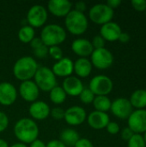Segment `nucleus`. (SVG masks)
I'll use <instances>...</instances> for the list:
<instances>
[{
	"label": "nucleus",
	"instance_id": "obj_1",
	"mask_svg": "<svg viewBox=\"0 0 146 147\" xmlns=\"http://www.w3.org/2000/svg\"><path fill=\"white\" fill-rule=\"evenodd\" d=\"M14 134L21 143L31 144L38 138L39 127L34 120L22 118L15 124Z\"/></svg>",
	"mask_w": 146,
	"mask_h": 147
},
{
	"label": "nucleus",
	"instance_id": "obj_2",
	"mask_svg": "<svg viewBox=\"0 0 146 147\" xmlns=\"http://www.w3.org/2000/svg\"><path fill=\"white\" fill-rule=\"evenodd\" d=\"M39 66L35 59L30 56H24L16 60L13 66V74L20 81H28L34 77Z\"/></svg>",
	"mask_w": 146,
	"mask_h": 147
},
{
	"label": "nucleus",
	"instance_id": "obj_3",
	"mask_svg": "<svg viewBox=\"0 0 146 147\" xmlns=\"http://www.w3.org/2000/svg\"><path fill=\"white\" fill-rule=\"evenodd\" d=\"M40 38L46 46L50 47L63 43L66 39V33L60 25L48 24L42 28Z\"/></svg>",
	"mask_w": 146,
	"mask_h": 147
},
{
	"label": "nucleus",
	"instance_id": "obj_4",
	"mask_svg": "<svg viewBox=\"0 0 146 147\" xmlns=\"http://www.w3.org/2000/svg\"><path fill=\"white\" fill-rule=\"evenodd\" d=\"M65 24L71 34L74 35H80L87 30L89 22L83 13L73 9L65 16Z\"/></svg>",
	"mask_w": 146,
	"mask_h": 147
},
{
	"label": "nucleus",
	"instance_id": "obj_5",
	"mask_svg": "<svg viewBox=\"0 0 146 147\" xmlns=\"http://www.w3.org/2000/svg\"><path fill=\"white\" fill-rule=\"evenodd\" d=\"M34 83L39 90L44 92H50L55 86H57L56 76L52 69L47 66H40L38 68L34 75Z\"/></svg>",
	"mask_w": 146,
	"mask_h": 147
},
{
	"label": "nucleus",
	"instance_id": "obj_6",
	"mask_svg": "<svg viewBox=\"0 0 146 147\" xmlns=\"http://www.w3.org/2000/svg\"><path fill=\"white\" fill-rule=\"evenodd\" d=\"M89 16L93 22L103 25L112 21L114 17V9L106 3H97L90 8Z\"/></svg>",
	"mask_w": 146,
	"mask_h": 147
},
{
	"label": "nucleus",
	"instance_id": "obj_7",
	"mask_svg": "<svg viewBox=\"0 0 146 147\" xmlns=\"http://www.w3.org/2000/svg\"><path fill=\"white\" fill-rule=\"evenodd\" d=\"M113 87V81L105 75H97L94 77L90 80L89 85V89L95 96H107L112 91Z\"/></svg>",
	"mask_w": 146,
	"mask_h": 147
},
{
	"label": "nucleus",
	"instance_id": "obj_8",
	"mask_svg": "<svg viewBox=\"0 0 146 147\" xmlns=\"http://www.w3.org/2000/svg\"><path fill=\"white\" fill-rule=\"evenodd\" d=\"M47 20V10L43 5H33L28 11L27 22L32 28H40L43 26Z\"/></svg>",
	"mask_w": 146,
	"mask_h": 147
},
{
	"label": "nucleus",
	"instance_id": "obj_9",
	"mask_svg": "<svg viewBox=\"0 0 146 147\" xmlns=\"http://www.w3.org/2000/svg\"><path fill=\"white\" fill-rule=\"evenodd\" d=\"M91 56V64L100 70L109 68L114 62V56L112 53L107 48L94 49Z\"/></svg>",
	"mask_w": 146,
	"mask_h": 147
},
{
	"label": "nucleus",
	"instance_id": "obj_10",
	"mask_svg": "<svg viewBox=\"0 0 146 147\" xmlns=\"http://www.w3.org/2000/svg\"><path fill=\"white\" fill-rule=\"evenodd\" d=\"M128 127L134 134H143L146 132V110L137 109L132 113L128 118Z\"/></svg>",
	"mask_w": 146,
	"mask_h": 147
},
{
	"label": "nucleus",
	"instance_id": "obj_11",
	"mask_svg": "<svg viewBox=\"0 0 146 147\" xmlns=\"http://www.w3.org/2000/svg\"><path fill=\"white\" fill-rule=\"evenodd\" d=\"M133 107L132 106L130 101L126 98H118L112 102L110 110L112 111L113 115L116 117L125 120L128 119L129 116L133 112Z\"/></svg>",
	"mask_w": 146,
	"mask_h": 147
},
{
	"label": "nucleus",
	"instance_id": "obj_12",
	"mask_svg": "<svg viewBox=\"0 0 146 147\" xmlns=\"http://www.w3.org/2000/svg\"><path fill=\"white\" fill-rule=\"evenodd\" d=\"M64 119L71 126H79L87 119V115L83 108L72 106L65 110Z\"/></svg>",
	"mask_w": 146,
	"mask_h": 147
},
{
	"label": "nucleus",
	"instance_id": "obj_13",
	"mask_svg": "<svg viewBox=\"0 0 146 147\" xmlns=\"http://www.w3.org/2000/svg\"><path fill=\"white\" fill-rule=\"evenodd\" d=\"M19 93L21 96L29 102H34L37 100L40 95V90L34 81H23L19 86Z\"/></svg>",
	"mask_w": 146,
	"mask_h": 147
},
{
	"label": "nucleus",
	"instance_id": "obj_14",
	"mask_svg": "<svg viewBox=\"0 0 146 147\" xmlns=\"http://www.w3.org/2000/svg\"><path fill=\"white\" fill-rule=\"evenodd\" d=\"M17 98V91L15 86L9 82L0 84V104L3 106L12 105Z\"/></svg>",
	"mask_w": 146,
	"mask_h": 147
},
{
	"label": "nucleus",
	"instance_id": "obj_15",
	"mask_svg": "<svg viewBox=\"0 0 146 147\" xmlns=\"http://www.w3.org/2000/svg\"><path fill=\"white\" fill-rule=\"evenodd\" d=\"M72 3L68 0H50L47 3L49 12L58 17L66 16L71 10Z\"/></svg>",
	"mask_w": 146,
	"mask_h": 147
},
{
	"label": "nucleus",
	"instance_id": "obj_16",
	"mask_svg": "<svg viewBox=\"0 0 146 147\" xmlns=\"http://www.w3.org/2000/svg\"><path fill=\"white\" fill-rule=\"evenodd\" d=\"M50 111L51 109L49 105L43 101H35L32 102L28 109L30 116L38 121L46 119L50 115Z\"/></svg>",
	"mask_w": 146,
	"mask_h": 147
},
{
	"label": "nucleus",
	"instance_id": "obj_17",
	"mask_svg": "<svg viewBox=\"0 0 146 147\" xmlns=\"http://www.w3.org/2000/svg\"><path fill=\"white\" fill-rule=\"evenodd\" d=\"M71 49L74 53L80 58H87L90 56L94 51L91 41L84 38H78L72 41Z\"/></svg>",
	"mask_w": 146,
	"mask_h": 147
},
{
	"label": "nucleus",
	"instance_id": "obj_18",
	"mask_svg": "<svg viewBox=\"0 0 146 147\" xmlns=\"http://www.w3.org/2000/svg\"><path fill=\"white\" fill-rule=\"evenodd\" d=\"M73 61L67 57H63L61 59L58 60L52 68V72L55 76L67 78L70 77L73 72Z\"/></svg>",
	"mask_w": 146,
	"mask_h": 147
},
{
	"label": "nucleus",
	"instance_id": "obj_19",
	"mask_svg": "<svg viewBox=\"0 0 146 147\" xmlns=\"http://www.w3.org/2000/svg\"><path fill=\"white\" fill-rule=\"evenodd\" d=\"M121 33L122 31L120 25L114 22H109L102 25L100 29V35L108 41L118 40Z\"/></svg>",
	"mask_w": 146,
	"mask_h": 147
},
{
	"label": "nucleus",
	"instance_id": "obj_20",
	"mask_svg": "<svg viewBox=\"0 0 146 147\" xmlns=\"http://www.w3.org/2000/svg\"><path fill=\"white\" fill-rule=\"evenodd\" d=\"M62 88L66 95L71 96H79L83 90V84L78 78L75 76H70L65 78Z\"/></svg>",
	"mask_w": 146,
	"mask_h": 147
},
{
	"label": "nucleus",
	"instance_id": "obj_21",
	"mask_svg": "<svg viewBox=\"0 0 146 147\" xmlns=\"http://www.w3.org/2000/svg\"><path fill=\"white\" fill-rule=\"evenodd\" d=\"M87 121L89 127L94 129H102L109 123V116L107 113L93 111L87 116Z\"/></svg>",
	"mask_w": 146,
	"mask_h": 147
},
{
	"label": "nucleus",
	"instance_id": "obj_22",
	"mask_svg": "<svg viewBox=\"0 0 146 147\" xmlns=\"http://www.w3.org/2000/svg\"><path fill=\"white\" fill-rule=\"evenodd\" d=\"M92 71V64L87 58H79L74 62L73 71L80 78H87Z\"/></svg>",
	"mask_w": 146,
	"mask_h": 147
},
{
	"label": "nucleus",
	"instance_id": "obj_23",
	"mask_svg": "<svg viewBox=\"0 0 146 147\" xmlns=\"http://www.w3.org/2000/svg\"><path fill=\"white\" fill-rule=\"evenodd\" d=\"M80 140L79 134L72 128H65L60 133V141L67 147H74Z\"/></svg>",
	"mask_w": 146,
	"mask_h": 147
},
{
	"label": "nucleus",
	"instance_id": "obj_24",
	"mask_svg": "<svg viewBox=\"0 0 146 147\" xmlns=\"http://www.w3.org/2000/svg\"><path fill=\"white\" fill-rule=\"evenodd\" d=\"M30 46L33 49L35 57L39 59H44L48 55L49 47L43 43L40 37H34L30 42Z\"/></svg>",
	"mask_w": 146,
	"mask_h": 147
},
{
	"label": "nucleus",
	"instance_id": "obj_25",
	"mask_svg": "<svg viewBox=\"0 0 146 147\" xmlns=\"http://www.w3.org/2000/svg\"><path fill=\"white\" fill-rule=\"evenodd\" d=\"M129 101L133 107L138 109H143V108L146 107V90H135L132 94Z\"/></svg>",
	"mask_w": 146,
	"mask_h": 147
},
{
	"label": "nucleus",
	"instance_id": "obj_26",
	"mask_svg": "<svg viewBox=\"0 0 146 147\" xmlns=\"http://www.w3.org/2000/svg\"><path fill=\"white\" fill-rule=\"evenodd\" d=\"M92 103L96 111L107 113L110 110L112 102L107 96H96Z\"/></svg>",
	"mask_w": 146,
	"mask_h": 147
},
{
	"label": "nucleus",
	"instance_id": "obj_27",
	"mask_svg": "<svg viewBox=\"0 0 146 147\" xmlns=\"http://www.w3.org/2000/svg\"><path fill=\"white\" fill-rule=\"evenodd\" d=\"M34 38V28L29 25L22 26L18 31V39L22 43H30Z\"/></svg>",
	"mask_w": 146,
	"mask_h": 147
},
{
	"label": "nucleus",
	"instance_id": "obj_28",
	"mask_svg": "<svg viewBox=\"0 0 146 147\" xmlns=\"http://www.w3.org/2000/svg\"><path fill=\"white\" fill-rule=\"evenodd\" d=\"M50 100L52 102H53L54 104L59 105L61 103H63L65 99H66V93L65 92V90H63L62 87L60 86H55L50 92Z\"/></svg>",
	"mask_w": 146,
	"mask_h": 147
},
{
	"label": "nucleus",
	"instance_id": "obj_29",
	"mask_svg": "<svg viewBox=\"0 0 146 147\" xmlns=\"http://www.w3.org/2000/svg\"><path fill=\"white\" fill-rule=\"evenodd\" d=\"M79 97H80V101L83 103L89 104V103L93 102L96 96L89 88H83V90H82V92L79 95Z\"/></svg>",
	"mask_w": 146,
	"mask_h": 147
},
{
	"label": "nucleus",
	"instance_id": "obj_30",
	"mask_svg": "<svg viewBox=\"0 0 146 147\" xmlns=\"http://www.w3.org/2000/svg\"><path fill=\"white\" fill-rule=\"evenodd\" d=\"M128 147H146L144 137L141 134H134V135L128 140Z\"/></svg>",
	"mask_w": 146,
	"mask_h": 147
},
{
	"label": "nucleus",
	"instance_id": "obj_31",
	"mask_svg": "<svg viewBox=\"0 0 146 147\" xmlns=\"http://www.w3.org/2000/svg\"><path fill=\"white\" fill-rule=\"evenodd\" d=\"M48 54L56 60H59L63 58V51L59 46L50 47L48 49Z\"/></svg>",
	"mask_w": 146,
	"mask_h": 147
},
{
	"label": "nucleus",
	"instance_id": "obj_32",
	"mask_svg": "<svg viewBox=\"0 0 146 147\" xmlns=\"http://www.w3.org/2000/svg\"><path fill=\"white\" fill-rule=\"evenodd\" d=\"M65 110L63 109L62 108L56 107V108H53L52 109H51L50 115H52V117L54 120H62L65 118Z\"/></svg>",
	"mask_w": 146,
	"mask_h": 147
},
{
	"label": "nucleus",
	"instance_id": "obj_33",
	"mask_svg": "<svg viewBox=\"0 0 146 147\" xmlns=\"http://www.w3.org/2000/svg\"><path fill=\"white\" fill-rule=\"evenodd\" d=\"M91 44H92L94 49L103 48L105 47V40L101 35H96L93 38V40L91 41Z\"/></svg>",
	"mask_w": 146,
	"mask_h": 147
},
{
	"label": "nucleus",
	"instance_id": "obj_34",
	"mask_svg": "<svg viewBox=\"0 0 146 147\" xmlns=\"http://www.w3.org/2000/svg\"><path fill=\"white\" fill-rule=\"evenodd\" d=\"M9 125V118L7 115L0 111V133L6 130Z\"/></svg>",
	"mask_w": 146,
	"mask_h": 147
},
{
	"label": "nucleus",
	"instance_id": "obj_35",
	"mask_svg": "<svg viewBox=\"0 0 146 147\" xmlns=\"http://www.w3.org/2000/svg\"><path fill=\"white\" fill-rule=\"evenodd\" d=\"M132 5L138 11L146 10V0H133Z\"/></svg>",
	"mask_w": 146,
	"mask_h": 147
},
{
	"label": "nucleus",
	"instance_id": "obj_36",
	"mask_svg": "<svg viewBox=\"0 0 146 147\" xmlns=\"http://www.w3.org/2000/svg\"><path fill=\"white\" fill-rule=\"evenodd\" d=\"M107 131L108 134H117L120 132V126L118 125V123L114 122V121H109V123L108 124V126L106 127Z\"/></svg>",
	"mask_w": 146,
	"mask_h": 147
},
{
	"label": "nucleus",
	"instance_id": "obj_37",
	"mask_svg": "<svg viewBox=\"0 0 146 147\" xmlns=\"http://www.w3.org/2000/svg\"><path fill=\"white\" fill-rule=\"evenodd\" d=\"M134 135V133L133 132V130L129 127H126L122 130L121 132V137L124 140L128 141Z\"/></svg>",
	"mask_w": 146,
	"mask_h": 147
},
{
	"label": "nucleus",
	"instance_id": "obj_38",
	"mask_svg": "<svg viewBox=\"0 0 146 147\" xmlns=\"http://www.w3.org/2000/svg\"><path fill=\"white\" fill-rule=\"evenodd\" d=\"M74 147H94L92 142L88 139H80Z\"/></svg>",
	"mask_w": 146,
	"mask_h": 147
},
{
	"label": "nucleus",
	"instance_id": "obj_39",
	"mask_svg": "<svg viewBox=\"0 0 146 147\" xmlns=\"http://www.w3.org/2000/svg\"><path fill=\"white\" fill-rule=\"evenodd\" d=\"M46 147H67L66 146H65L60 140H53L49 141L46 144Z\"/></svg>",
	"mask_w": 146,
	"mask_h": 147
},
{
	"label": "nucleus",
	"instance_id": "obj_40",
	"mask_svg": "<svg viewBox=\"0 0 146 147\" xmlns=\"http://www.w3.org/2000/svg\"><path fill=\"white\" fill-rule=\"evenodd\" d=\"M85 9H86V3L84 2L79 1V2H77L75 3V10L83 13V11Z\"/></svg>",
	"mask_w": 146,
	"mask_h": 147
},
{
	"label": "nucleus",
	"instance_id": "obj_41",
	"mask_svg": "<svg viewBox=\"0 0 146 147\" xmlns=\"http://www.w3.org/2000/svg\"><path fill=\"white\" fill-rule=\"evenodd\" d=\"M108 7H110L112 9L118 8L120 4H121V1L120 0H108L106 3Z\"/></svg>",
	"mask_w": 146,
	"mask_h": 147
},
{
	"label": "nucleus",
	"instance_id": "obj_42",
	"mask_svg": "<svg viewBox=\"0 0 146 147\" xmlns=\"http://www.w3.org/2000/svg\"><path fill=\"white\" fill-rule=\"evenodd\" d=\"M119 40L122 43H127L129 40H130V35L129 34L127 33H125V32H122L119 37Z\"/></svg>",
	"mask_w": 146,
	"mask_h": 147
},
{
	"label": "nucleus",
	"instance_id": "obj_43",
	"mask_svg": "<svg viewBox=\"0 0 146 147\" xmlns=\"http://www.w3.org/2000/svg\"><path fill=\"white\" fill-rule=\"evenodd\" d=\"M29 147H46V144H45L42 140L37 139L30 144Z\"/></svg>",
	"mask_w": 146,
	"mask_h": 147
},
{
	"label": "nucleus",
	"instance_id": "obj_44",
	"mask_svg": "<svg viewBox=\"0 0 146 147\" xmlns=\"http://www.w3.org/2000/svg\"><path fill=\"white\" fill-rule=\"evenodd\" d=\"M9 147H28L27 146V145H25V144H23V143H15V144H14V145H12V146H10Z\"/></svg>",
	"mask_w": 146,
	"mask_h": 147
},
{
	"label": "nucleus",
	"instance_id": "obj_45",
	"mask_svg": "<svg viewBox=\"0 0 146 147\" xmlns=\"http://www.w3.org/2000/svg\"><path fill=\"white\" fill-rule=\"evenodd\" d=\"M0 147H9V146H8V143L5 140L0 139Z\"/></svg>",
	"mask_w": 146,
	"mask_h": 147
},
{
	"label": "nucleus",
	"instance_id": "obj_46",
	"mask_svg": "<svg viewBox=\"0 0 146 147\" xmlns=\"http://www.w3.org/2000/svg\"><path fill=\"white\" fill-rule=\"evenodd\" d=\"M143 137H144V140H145V144H146V132L145 133V135H144Z\"/></svg>",
	"mask_w": 146,
	"mask_h": 147
},
{
	"label": "nucleus",
	"instance_id": "obj_47",
	"mask_svg": "<svg viewBox=\"0 0 146 147\" xmlns=\"http://www.w3.org/2000/svg\"><path fill=\"white\" fill-rule=\"evenodd\" d=\"M145 15H146V12H145Z\"/></svg>",
	"mask_w": 146,
	"mask_h": 147
}]
</instances>
